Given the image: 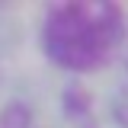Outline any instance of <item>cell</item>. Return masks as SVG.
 I'll use <instances>...</instances> for the list:
<instances>
[{"instance_id":"6da1fadb","label":"cell","mask_w":128,"mask_h":128,"mask_svg":"<svg viewBox=\"0 0 128 128\" xmlns=\"http://www.w3.org/2000/svg\"><path fill=\"white\" fill-rule=\"evenodd\" d=\"M125 10L118 3H48L38 45L54 67L70 74L96 70L125 42Z\"/></svg>"},{"instance_id":"7a4b0ae2","label":"cell","mask_w":128,"mask_h":128,"mask_svg":"<svg viewBox=\"0 0 128 128\" xmlns=\"http://www.w3.org/2000/svg\"><path fill=\"white\" fill-rule=\"evenodd\" d=\"M61 109H64V115H70V118L90 115V109H93L90 90H83L80 83H67V86L61 90Z\"/></svg>"},{"instance_id":"3957f363","label":"cell","mask_w":128,"mask_h":128,"mask_svg":"<svg viewBox=\"0 0 128 128\" xmlns=\"http://www.w3.org/2000/svg\"><path fill=\"white\" fill-rule=\"evenodd\" d=\"M35 112L26 99H10L0 106V128H32Z\"/></svg>"}]
</instances>
